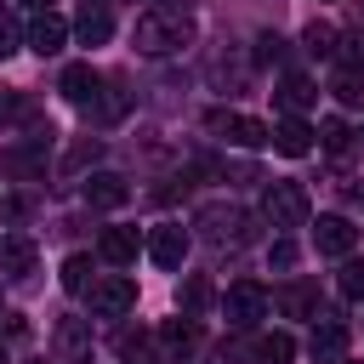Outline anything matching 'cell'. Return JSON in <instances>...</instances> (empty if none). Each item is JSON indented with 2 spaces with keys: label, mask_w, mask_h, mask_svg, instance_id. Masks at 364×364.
Returning <instances> with one entry per match:
<instances>
[{
  "label": "cell",
  "mask_w": 364,
  "mask_h": 364,
  "mask_svg": "<svg viewBox=\"0 0 364 364\" xmlns=\"http://www.w3.org/2000/svg\"><path fill=\"white\" fill-rule=\"evenodd\" d=\"M74 34H80L85 46H102V40L114 34V17H108V6H85V11L74 17Z\"/></svg>",
  "instance_id": "cell-15"
},
{
  "label": "cell",
  "mask_w": 364,
  "mask_h": 364,
  "mask_svg": "<svg viewBox=\"0 0 364 364\" xmlns=\"http://www.w3.org/2000/svg\"><path fill=\"white\" fill-rule=\"evenodd\" d=\"M63 46H68V23H63L57 11H34V17H28V51L57 57Z\"/></svg>",
  "instance_id": "cell-9"
},
{
  "label": "cell",
  "mask_w": 364,
  "mask_h": 364,
  "mask_svg": "<svg viewBox=\"0 0 364 364\" xmlns=\"http://www.w3.org/2000/svg\"><path fill=\"white\" fill-rule=\"evenodd\" d=\"M267 256H273V267H296V245H290V239H279Z\"/></svg>",
  "instance_id": "cell-29"
},
{
  "label": "cell",
  "mask_w": 364,
  "mask_h": 364,
  "mask_svg": "<svg viewBox=\"0 0 364 364\" xmlns=\"http://www.w3.org/2000/svg\"><path fill=\"white\" fill-rule=\"evenodd\" d=\"M336 97H341V102H364V85H358V74H341V80H336Z\"/></svg>",
  "instance_id": "cell-26"
},
{
  "label": "cell",
  "mask_w": 364,
  "mask_h": 364,
  "mask_svg": "<svg viewBox=\"0 0 364 364\" xmlns=\"http://www.w3.org/2000/svg\"><path fill=\"white\" fill-rule=\"evenodd\" d=\"M159 341H165V347H193V341H199V324L182 313V318H171V324L159 330Z\"/></svg>",
  "instance_id": "cell-19"
},
{
  "label": "cell",
  "mask_w": 364,
  "mask_h": 364,
  "mask_svg": "<svg viewBox=\"0 0 364 364\" xmlns=\"http://www.w3.org/2000/svg\"><path fill=\"white\" fill-rule=\"evenodd\" d=\"M341 296H353V301L364 296V262H358V256H353V262L341 267Z\"/></svg>",
  "instance_id": "cell-24"
},
{
  "label": "cell",
  "mask_w": 364,
  "mask_h": 364,
  "mask_svg": "<svg viewBox=\"0 0 364 364\" xmlns=\"http://www.w3.org/2000/svg\"><path fill=\"white\" fill-rule=\"evenodd\" d=\"M28 6H34V11H51V0H28Z\"/></svg>",
  "instance_id": "cell-31"
},
{
  "label": "cell",
  "mask_w": 364,
  "mask_h": 364,
  "mask_svg": "<svg viewBox=\"0 0 364 364\" xmlns=\"http://www.w3.org/2000/svg\"><path fill=\"white\" fill-rule=\"evenodd\" d=\"M131 307H136V279L108 273V279L91 284V313H97V318H125Z\"/></svg>",
  "instance_id": "cell-3"
},
{
  "label": "cell",
  "mask_w": 364,
  "mask_h": 364,
  "mask_svg": "<svg viewBox=\"0 0 364 364\" xmlns=\"http://www.w3.org/2000/svg\"><path fill=\"white\" fill-rule=\"evenodd\" d=\"M330 364H353V358H330Z\"/></svg>",
  "instance_id": "cell-32"
},
{
  "label": "cell",
  "mask_w": 364,
  "mask_h": 364,
  "mask_svg": "<svg viewBox=\"0 0 364 364\" xmlns=\"http://www.w3.org/2000/svg\"><path fill=\"white\" fill-rule=\"evenodd\" d=\"M17 114H23V97L0 85V125H6V119H17Z\"/></svg>",
  "instance_id": "cell-28"
},
{
  "label": "cell",
  "mask_w": 364,
  "mask_h": 364,
  "mask_svg": "<svg viewBox=\"0 0 364 364\" xmlns=\"http://www.w3.org/2000/svg\"><path fill=\"white\" fill-rule=\"evenodd\" d=\"M279 307H284V313H307V307H313V296L296 284V290H284V296H279Z\"/></svg>",
  "instance_id": "cell-27"
},
{
  "label": "cell",
  "mask_w": 364,
  "mask_h": 364,
  "mask_svg": "<svg viewBox=\"0 0 364 364\" xmlns=\"http://www.w3.org/2000/svg\"><path fill=\"white\" fill-rule=\"evenodd\" d=\"M0 364H6V353H0Z\"/></svg>",
  "instance_id": "cell-33"
},
{
  "label": "cell",
  "mask_w": 364,
  "mask_h": 364,
  "mask_svg": "<svg viewBox=\"0 0 364 364\" xmlns=\"http://www.w3.org/2000/svg\"><path fill=\"white\" fill-rule=\"evenodd\" d=\"M313 245H318V256H353V245H358V228H353L347 216H318V228H313Z\"/></svg>",
  "instance_id": "cell-10"
},
{
  "label": "cell",
  "mask_w": 364,
  "mask_h": 364,
  "mask_svg": "<svg viewBox=\"0 0 364 364\" xmlns=\"http://www.w3.org/2000/svg\"><path fill=\"white\" fill-rule=\"evenodd\" d=\"M91 284V256H68L63 262V290H85Z\"/></svg>",
  "instance_id": "cell-21"
},
{
  "label": "cell",
  "mask_w": 364,
  "mask_h": 364,
  "mask_svg": "<svg viewBox=\"0 0 364 364\" xmlns=\"http://www.w3.org/2000/svg\"><path fill=\"white\" fill-rule=\"evenodd\" d=\"M307 188L301 182H267V193H262V216L273 222V228H301L307 222Z\"/></svg>",
  "instance_id": "cell-2"
},
{
  "label": "cell",
  "mask_w": 364,
  "mask_h": 364,
  "mask_svg": "<svg viewBox=\"0 0 364 364\" xmlns=\"http://www.w3.org/2000/svg\"><path fill=\"white\" fill-rule=\"evenodd\" d=\"M85 205L91 210H119L125 199H131V188H125V176H114V171H97V176H85Z\"/></svg>",
  "instance_id": "cell-11"
},
{
  "label": "cell",
  "mask_w": 364,
  "mask_h": 364,
  "mask_svg": "<svg viewBox=\"0 0 364 364\" xmlns=\"http://www.w3.org/2000/svg\"><path fill=\"white\" fill-rule=\"evenodd\" d=\"M188 40H193V17H182V11H142L136 28H131V46L142 57H171Z\"/></svg>",
  "instance_id": "cell-1"
},
{
  "label": "cell",
  "mask_w": 364,
  "mask_h": 364,
  "mask_svg": "<svg viewBox=\"0 0 364 364\" xmlns=\"http://www.w3.org/2000/svg\"><path fill=\"white\" fill-rule=\"evenodd\" d=\"M102 256H108L114 267L136 262V228H108V233H102Z\"/></svg>",
  "instance_id": "cell-16"
},
{
  "label": "cell",
  "mask_w": 364,
  "mask_h": 364,
  "mask_svg": "<svg viewBox=\"0 0 364 364\" xmlns=\"http://www.w3.org/2000/svg\"><path fill=\"white\" fill-rule=\"evenodd\" d=\"M199 228H205V239H216V245H245V239H250V216H245L239 205H205V210H199Z\"/></svg>",
  "instance_id": "cell-4"
},
{
  "label": "cell",
  "mask_w": 364,
  "mask_h": 364,
  "mask_svg": "<svg viewBox=\"0 0 364 364\" xmlns=\"http://www.w3.org/2000/svg\"><path fill=\"white\" fill-rule=\"evenodd\" d=\"M273 148H279L284 159H301V154L313 148V125H307L301 114H284V119L273 125Z\"/></svg>",
  "instance_id": "cell-12"
},
{
  "label": "cell",
  "mask_w": 364,
  "mask_h": 364,
  "mask_svg": "<svg viewBox=\"0 0 364 364\" xmlns=\"http://www.w3.org/2000/svg\"><path fill=\"white\" fill-rule=\"evenodd\" d=\"M290 358H296V341H290L284 330L256 336V364H290Z\"/></svg>",
  "instance_id": "cell-17"
},
{
  "label": "cell",
  "mask_w": 364,
  "mask_h": 364,
  "mask_svg": "<svg viewBox=\"0 0 364 364\" xmlns=\"http://www.w3.org/2000/svg\"><path fill=\"white\" fill-rule=\"evenodd\" d=\"M205 301H210V284H205V279H188V290H182V307H188V313H199Z\"/></svg>",
  "instance_id": "cell-25"
},
{
  "label": "cell",
  "mask_w": 364,
  "mask_h": 364,
  "mask_svg": "<svg viewBox=\"0 0 364 364\" xmlns=\"http://www.w3.org/2000/svg\"><path fill=\"white\" fill-rule=\"evenodd\" d=\"M51 347H57V364H91V330H85V318H57Z\"/></svg>",
  "instance_id": "cell-8"
},
{
  "label": "cell",
  "mask_w": 364,
  "mask_h": 364,
  "mask_svg": "<svg viewBox=\"0 0 364 364\" xmlns=\"http://www.w3.org/2000/svg\"><path fill=\"white\" fill-rule=\"evenodd\" d=\"M148 256H154L159 267H182V256H188V228H182V222L148 228Z\"/></svg>",
  "instance_id": "cell-7"
},
{
  "label": "cell",
  "mask_w": 364,
  "mask_h": 364,
  "mask_svg": "<svg viewBox=\"0 0 364 364\" xmlns=\"http://www.w3.org/2000/svg\"><path fill=\"white\" fill-rule=\"evenodd\" d=\"M313 97H318V91H313V80H301V74H290V80L279 85V108H284V114H301Z\"/></svg>",
  "instance_id": "cell-18"
},
{
  "label": "cell",
  "mask_w": 364,
  "mask_h": 364,
  "mask_svg": "<svg viewBox=\"0 0 364 364\" xmlns=\"http://www.w3.org/2000/svg\"><path fill=\"white\" fill-rule=\"evenodd\" d=\"M307 51H313V57L336 51V28H330V23H307Z\"/></svg>",
  "instance_id": "cell-23"
},
{
  "label": "cell",
  "mask_w": 364,
  "mask_h": 364,
  "mask_svg": "<svg viewBox=\"0 0 364 364\" xmlns=\"http://www.w3.org/2000/svg\"><path fill=\"white\" fill-rule=\"evenodd\" d=\"M313 136H318V142H324V148H330V154H347V148H353V131H347V125H341V119H324V125H318V131H313Z\"/></svg>",
  "instance_id": "cell-20"
},
{
  "label": "cell",
  "mask_w": 364,
  "mask_h": 364,
  "mask_svg": "<svg viewBox=\"0 0 364 364\" xmlns=\"http://www.w3.org/2000/svg\"><path fill=\"white\" fill-rule=\"evenodd\" d=\"M11 51H17V23L0 17V57H11Z\"/></svg>",
  "instance_id": "cell-30"
},
{
  "label": "cell",
  "mask_w": 364,
  "mask_h": 364,
  "mask_svg": "<svg viewBox=\"0 0 364 364\" xmlns=\"http://www.w3.org/2000/svg\"><path fill=\"white\" fill-rule=\"evenodd\" d=\"M6 262H11V279H23V273L34 267V245H28V239H11V245H6Z\"/></svg>",
  "instance_id": "cell-22"
},
{
  "label": "cell",
  "mask_w": 364,
  "mask_h": 364,
  "mask_svg": "<svg viewBox=\"0 0 364 364\" xmlns=\"http://www.w3.org/2000/svg\"><path fill=\"white\" fill-rule=\"evenodd\" d=\"M222 313H228V324H256L267 313V290L256 279H233L228 296H222Z\"/></svg>",
  "instance_id": "cell-5"
},
{
  "label": "cell",
  "mask_w": 364,
  "mask_h": 364,
  "mask_svg": "<svg viewBox=\"0 0 364 364\" xmlns=\"http://www.w3.org/2000/svg\"><path fill=\"white\" fill-rule=\"evenodd\" d=\"M210 131H222L233 148H267L273 142V125H262L250 114H210Z\"/></svg>",
  "instance_id": "cell-6"
},
{
  "label": "cell",
  "mask_w": 364,
  "mask_h": 364,
  "mask_svg": "<svg viewBox=\"0 0 364 364\" xmlns=\"http://www.w3.org/2000/svg\"><path fill=\"white\" fill-rule=\"evenodd\" d=\"M97 85H102V80H97V68H91V63H68V68H63V97H68V102H80V108H85V102L97 97Z\"/></svg>",
  "instance_id": "cell-14"
},
{
  "label": "cell",
  "mask_w": 364,
  "mask_h": 364,
  "mask_svg": "<svg viewBox=\"0 0 364 364\" xmlns=\"http://www.w3.org/2000/svg\"><path fill=\"white\" fill-rule=\"evenodd\" d=\"M307 347H313V358H324V364H330V358H341V353H347V324H341V318H318Z\"/></svg>",
  "instance_id": "cell-13"
}]
</instances>
